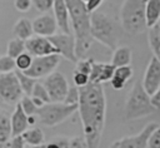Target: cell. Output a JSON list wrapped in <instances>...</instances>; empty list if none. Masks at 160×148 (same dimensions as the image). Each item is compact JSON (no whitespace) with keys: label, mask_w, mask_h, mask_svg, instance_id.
<instances>
[{"label":"cell","mask_w":160,"mask_h":148,"mask_svg":"<svg viewBox=\"0 0 160 148\" xmlns=\"http://www.w3.org/2000/svg\"><path fill=\"white\" fill-rule=\"evenodd\" d=\"M8 148H25V140L22 135H15L11 137V139L8 142Z\"/></svg>","instance_id":"obj_37"},{"label":"cell","mask_w":160,"mask_h":148,"mask_svg":"<svg viewBox=\"0 0 160 148\" xmlns=\"http://www.w3.org/2000/svg\"><path fill=\"white\" fill-rule=\"evenodd\" d=\"M16 75H18V78H19V82H20V85H21V88H22V90H24V94L31 95L32 89H34V87H35L38 79H35V78H32V77L25 74V73L21 71V70H16Z\"/></svg>","instance_id":"obj_24"},{"label":"cell","mask_w":160,"mask_h":148,"mask_svg":"<svg viewBox=\"0 0 160 148\" xmlns=\"http://www.w3.org/2000/svg\"><path fill=\"white\" fill-rule=\"evenodd\" d=\"M82 1H85V3H86V1H88V0H82Z\"/></svg>","instance_id":"obj_44"},{"label":"cell","mask_w":160,"mask_h":148,"mask_svg":"<svg viewBox=\"0 0 160 148\" xmlns=\"http://www.w3.org/2000/svg\"><path fill=\"white\" fill-rule=\"evenodd\" d=\"M15 68H16V63L12 56H10L8 54L0 56V73L14 71Z\"/></svg>","instance_id":"obj_29"},{"label":"cell","mask_w":160,"mask_h":148,"mask_svg":"<svg viewBox=\"0 0 160 148\" xmlns=\"http://www.w3.org/2000/svg\"><path fill=\"white\" fill-rule=\"evenodd\" d=\"M72 78H74V84H75L76 87H79V88L85 87L88 83H90L89 75H88V74H84V73H81V71H76V70H75Z\"/></svg>","instance_id":"obj_35"},{"label":"cell","mask_w":160,"mask_h":148,"mask_svg":"<svg viewBox=\"0 0 160 148\" xmlns=\"http://www.w3.org/2000/svg\"><path fill=\"white\" fill-rule=\"evenodd\" d=\"M65 3L69 11V19L74 30L75 54L78 59H84L94 41L90 29L91 13L88 10L86 4L82 0H65Z\"/></svg>","instance_id":"obj_2"},{"label":"cell","mask_w":160,"mask_h":148,"mask_svg":"<svg viewBox=\"0 0 160 148\" xmlns=\"http://www.w3.org/2000/svg\"><path fill=\"white\" fill-rule=\"evenodd\" d=\"M146 3L148 0H124L120 9V21L125 33L138 35L148 29Z\"/></svg>","instance_id":"obj_3"},{"label":"cell","mask_w":160,"mask_h":148,"mask_svg":"<svg viewBox=\"0 0 160 148\" xmlns=\"http://www.w3.org/2000/svg\"><path fill=\"white\" fill-rule=\"evenodd\" d=\"M146 23L148 28H151L160 21V0H148L146 3Z\"/></svg>","instance_id":"obj_22"},{"label":"cell","mask_w":160,"mask_h":148,"mask_svg":"<svg viewBox=\"0 0 160 148\" xmlns=\"http://www.w3.org/2000/svg\"><path fill=\"white\" fill-rule=\"evenodd\" d=\"M148 39H149V45L151 48V51H152L154 56H156L160 60V36H159V34L156 31L155 25L149 28Z\"/></svg>","instance_id":"obj_26"},{"label":"cell","mask_w":160,"mask_h":148,"mask_svg":"<svg viewBox=\"0 0 160 148\" xmlns=\"http://www.w3.org/2000/svg\"><path fill=\"white\" fill-rule=\"evenodd\" d=\"M49 39L52 41V44L56 46L59 54L64 56L66 60L71 63L78 61V56L75 54V38L71 34H54L49 36Z\"/></svg>","instance_id":"obj_10"},{"label":"cell","mask_w":160,"mask_h":148,"mask_svg":"<svg viewBox=\"0 0 160 148\" xmlns=\"http://www.w3.org/2000/svg\"><path fill=\"white\" fill-rule=\"evenodd\" d=\"M109 148H125V145H124L122 139H119V140L112 142V143L110 144V147H109Z\"/></svg>","instance_id":"obj_41"},{"label":"cell","mask_w":160,"mask_h":148,"mask_svg":"<svg viewBox=\"0 0 160 148\" xmlns=\"http://www.w3.org/2000/svg\"><path fill=\"white\" fill-rule=\"evenodd\" d=\"M80 89L79 114L89 148H99L106 113V99L100 83H88Z\"/></svg>","instance_id":"obj_1"},{"label":"cell","mask_w":160,"mask_h":148,"mask_svg":"<svg viewBox=\"0 0 160 148\" xmlns=\"http://www.w3.org/2000/svg\"><path fill=\"white\" fill-rule=\"evenodd\" d=\"M90 29L94 40H98L106 48L115 50L118 48V33L114 21L104 13L94 11L90 16Z\"/></svg>","instance_id":"obj_5"},{"label":"cell","mask_w":160,"mask_h":148,"mask_svg":"<svg viewBox=\"0 0 160 148\" xmlns=\"http://www.w3.org/2000/svg\"><path fill=\"white\" fill-rule=\"evenodd\" d=\"M12 34L15 35V38L22 39V40H28L34 35V28H32V21H30L26 18H20L14 28H12Z\"/></svg>","instance_id":"obj_19"},{"label":"cell","mask_w":160,"mask_h":148,"mask_svg":"<svg viewBox=\"0 0 160 148\" xmlns=\"http://www.w3.org/2000/svg\"><path fill=\"white\" fill-rule=\"evenodd\" d=\"M134 71L130 65H125V66H118L115 69V73L110 80L111 85L114 89H122L126 83L130 80V78L132 77Z\"/></svg>","instance_id":"obj_18"},{"label":"cell","mask_w":160,"mask_h":148,"mask_svg":"<svg viewBox=\"0 0 160 148\" xmlns=\"http://www.w3.org/2000/svg\"><path fill=\"white\" fill-rule=\"evenodd\" d=\"M22 138L25 140L26 144L29 145H40L44 143V133L40 128H31V129H26L22 134Z\"/></svg>","instance_id":"obj_23"},{"label":"cell","mask_w":160,"mask_h":148,"mask_svg":"<svg viewBox=\"0 0 160 148\" xmlns=\"http://www.w3.org/2000/svg\"><path fill=\"white\" fill-rule=\"evenodd\" d=\"M50 95L51 102H64L65 97L69 92V84L64 74L60 71H52L48 77H45V80L42 83Z\"/></svg>","instance_id":"obj_9"},{"label":"cell","mask_w":160,"mask_h":148,"mask_svg":"<svg viewBox=\"0 0 160 148\" xmlns=\"http://www.w3.org/2000/svg\"><path fill=\"white\" fill-rule=\"evenodd\" d=\"M124 118L125 120L139 119L142 117H148L155 112V107L151 104L150 95L142 87V83H135L132 89L130 90L125 109H124Z\"/></svg>","instance_id":"obj_4"},{"label":"cell","mask_w":160,"mask_h":148,"mask_svg":"<svg viewBox=\"0 0 160 148\" xmlns=\"http://www.w3.org/2000/svg\"><path fill=\"white\" fill-rule=\"evenodd\" d=\"M11 137V115L0 108V144H6Z\"/></svg>","instance_id":"obj_20"},{"label":"cell","mask_w":160,"mask_h":148,"mask_svg":"<svg viewBox=\"0 0 160 148\" xmlns=\"http://www.w3.org/2000/svg\"><path fill=\"white\" fill-rule=\"evenodd\" d=\"M79 99H80V89H79V87L74 85V87L69 88V92H68L64 102L68 104H78Z\"/></svg>","instance_id":"obj_31"},{"label":"cell","mask_w":160,"mask_h":148,"mask_svg":"<svg viewBox=\"0 0 160 148\" xmlns=\"http://www.w3.org/2000/svg\"><path fill=\"white\" fill-rule=\"evenodd\" d=\"M79 108V104H68L65 102H50L38 108L35 114L38 120L44 127H54L62 123L72 115Z\"/></svg>","instance_id":"obj_6"},{"label":"cell","mask_w":160,"mask_h":148,"mask_svg":"<svg viewBox=\"0 0 160 148\" xmlns=\"http://www.w3.org/2000/svg\"><path fill=\"white\" fill-rule=\"evenodd\" d=\"M19 103H20L21 108L24 109V112H25L28 115L35 114V112H36L38 107L35 105V103H34V100H32V98H31L30 95L24 94V95H22V98L20 99V102H19Z\"/></svg>","instance_id":"obj_30"},{"label":"cell","mask_w":160,"mask_h":148,"mask_svg":"<svg viewBox=\"0 0 160 148\" xmlns=\"http://www.w3.org/2000/svg\"><path fill=\"white\" fill-rule=\"evenodd\" d=\"M26 50V46H25V40L22 39H19V38H15L12 40L9 41L8 44V49H6V54L12 56L14 59H16L20 54H22L24 51Z\"/></svg>","instance_id":"obj_25"},{"label":"cell","mask_w":160,"mask_h":148,"mask_svg":"<svg viewBox=\"0 0 160 148\" xmlns=\"http://www.w3.org/2000/svg\"><path fill=\"white\" fill-rule=\"evenodd\" d=\"M28 122H29V125H34V124L38 122V115H36V114L28 115Z\"/></svg>","instance_id":"obj_42"},{"label":"cell","mask_w":160,"mask_h":148,"mask_svg":"<svg viewBox=\"0 0 160 148\" xmlns=\"http://www.w3.org/2000/svg\"><path fill=\"white\" fill-rule=\"evenodd\" d=\"M159 127L158 123H149L148 125H145L140 133H138L136 135H131V137H125L121 138L124 142L125 148H148V140L150 134L152 133L154 129H156Z\"/></svg>","instance_id":"obj_14"},{"label":"cell","mask_w":160,"mask_h":148,"mask_svg":"<svg viewBox=\"0 0 160 148\" xmlns=\"http://www.w3.org/2000/svg\"><path fill=\"white\" fill-rule=\"evenodd\" d=\"M32 28H34L35 35H41V36L49 38V36L56 34V30L59 26H58V21L55 19V16L49 15V14H42L34 19Z\"/></svg>","instance_id":"obj_13"},{"label":"cell","mask_w":160,"mask_h":148,"mask_svg":"<svg viewBox=\"0 0 160 148\" xmlns=\"http://www.w3.org/2000/svg\"><path fill=\"white\" fill-rule=\"evenodd\" d=\"M159 24H160V21H159Z\"/></svg>","instance_id":"obj_45"},{"label":"cell","mask_w":160,"mask_h":148,"mask_svg":"<svg viewBox=\"0 0 160 148\" xmlns=\"http://www.w3.org/2000/svg\"><path fill=\"white\" fill-rule=\"evenodd\" d=\"M69 148H89L85 137H72L69 139Z\"/></svg>","instance_id":"obj_36"},{"label":"cell","mask_w":160,"mask_h":148,"mask_svg":"<svg viewBox=\"0 0 160 148\" xmlns=\"http://www.w3.org/2000/svg\"><path fill=\"white\" fill-rule=\"evenodd\" d=\"M60 56H61L60 54L34 56L31 65L24 73L30 75V77H32V78H35V79L45 78L49 74H51L52 71H55V69L58 68V65L60 63Z\"/></svg>","instance_id":"obj_8"},{"label":"cell","mask_w":160,"mask_h":148,"mask_svg":"<svg viewBox=\"0 0 160 148\" xmlns=\"http://www.w3.org/2000/svg\"><path fill=\"white\" fill-rule=\"evenodd\" d=\"M32 55L28 51H24L22 54H20L16 59H15V63H16V69L18 70H21V71H25L26 69H29V66L31 65L32 63Z\"/></svg>","instance_id":"obj_27"},{"label":"cell","mask_w":160,"mask_h":148,"mask_svg":"<svg viewBox=\"0 0 160 148\" xmlns=\"http://www.w3.org/2000/svg\"><path fill=\"white\" fill-rule=\"evenodd\" d=\"M52 10H54V16L58 21V26L61 30V33L71 34L69 11H68V6H66L65 0H54Z\"/></svg>","instance_id":"obj_16"},{"label":"cell","mask_w":160,"mask_h":148,"mask_svg":"<svg viewBox=\"0 0 160 148\" xmlns=\"http://www.w3.org/2000/svg\"><path fill=\"white\" fill-rule=\"evenodd\" d=\"M92 63H94L92 59H80V60H78L76 61V71H81L84 74L90 75L91 68H92Z\"/></svg>","instance_id":"obj_32"},{"label":"cell","mask_w":160,"mask_h":148,"mask_svg":"<svg viewBox=\"0 0 160 148\" xmlns=\"http://www.w3.org/2000/svg\"><path fill=\"white\" fill-rule=\"evenodd\" d=\"M31 5H32L31 0H15V3H14L15 9H16L18 11H20V13L28 11V10L31 8Z\"/></svg>","instance_id":"obj_38"},{"label":"cell","mask_w":160,"mask_h":148,"mask_svg":"<svg viewBox=\"0 0 160 148\" xmlns=\"http://www.w3.org/2000/svg\"><path fill=\"white\" fill-rule=\"evenodd\" d=\"M25 148H46V145H44V144H40V145H29L28 144V147H25Z\"/></svg>","instance_id":"obj_43"},{"label":"cell","mask_w":160,"mask_h":148,"mask_svg":"<svg viewBox=\"0 0 160 148\" xmlns=\"http://www.w3.org/2000/svg\"><path fill=\"white\" fill-rule=\"evenodd\" d=\"M101 3H102V0H88L85 4H86L88 10L90 13H94V11L98 10V8L101 5Z\"/></svg>","instance_id":"obj_39"},{"label":"cell","mask_w":160,"mask_h":148,"mask_svg":"<svg viewBox=\"0 0 160 148\" xmlns=\"http://www.w3.org/2000/svg\"><path fill=\"white\" fill-rule=\"evenodd\" d=\"M26 51L30 53L32 56H44L50 54H59L56 46L48 36L41 35H32L30 39L25 41Z\"/></svg>","instance_id":"obj_11"},{"label":"cell","mask_w":160,"mask_h":148,"mask_svg":"<svg viewBox=\"0 0 160 148\" xmlns=\"http://www.w3.org/2000/svg\"><path fill=\"white\" fill-rule=\"evenodd\" d=\"M142 87L149 95L154 94L160 87V60L152 56L146 66L142 78Z\"/></svg>","instance_id":"obj_12"},{"label":"cell","mask_w":160,"mask_h":148,"mask_svg":"<svg viewBox=\"0 0 160 148\" xmlns=\"http://www.w3.org/2000/svg\"><path fill=\"white\" fill-rule=\"evenodd\" d=\"M150 100H151V104L155 107V109L160 110V87L154 94L150 95Z\"/></svg>","instance_id":"obj_40"},{"label":"cell","mask_w":160,"mask_h":148,"mask_svg":"<svg viewBox=\"0 0 160 148\" xmlns=\"http://www.w3.org/2000/svg\"><path fill=\"white\" fill-rule=\"evenodd\" d=\"M148 148H160V125L150 134L148 140Z\"/></svg>","instance_id":"obj_34"},{"label":"cell","mask_w":160,"mask_h":148,"mask_svg":"<svg viewBox=\"0 0 160 148\" xmlns=\"http://www.w3.org/2000/svg\"><path fill=\"white\" fill-rule=\"evenodd\" d=\"M31 3L35 6V9L39 10L40 13H48L49 10L52 9L54 5V0H31Z\"/></svg>","instance_id":"obj_33"},{"label":"cell","mask_w":160,"mask_h":148,"mask_svg":"<svg viewBox=\"0 0 160 148\" xmlns=\"http://www.w3.org/2000/svg\"><path fill=\"white\" fill-rule=\"evenodd\" d=\"M130 63H131V49L129 46H119L114 50L111 64L115 68L130 65Z\"/></svg>","instance_id":"obj_21"},{"label":"cell","mask_w":160,"mask_h":148,"mask_svg":"<svg viewBox=\"0 0 160 148\" xmlns=\"http://www.w3.org/2000/svg\"><path fill=\"white\" fill-rule=\"evenodd\" d=\"M115 66L110 63H98L94 61L92 63V68H91V73H90V82L91 83H105V82H110L114 73H115Z\"/></svg>","instance_id":"obj_15"},{"label":"cell","mask_w":160,"mask_h":148,"mask_svg":"<svg viewBox=\"0 0 160 148\" xmlns=\"http://www.w3.org/2000/svg\"><path fill=\"white\" fill-rule=\"evenodd\" d=\"M29 127L28 122V114L24 112L21 108L20 103L15 105V110L11 114V130H12V137L22 134Z\"/></svg>","instance_id":"obj_17"},{"label":"cell","mask_w":160,"mask_h":148,"mask_svg":"<svg viewBox=\"0 0 160 148\" xmlns=\"http://www.w3.org/2000/svg\"><path fill=\"white\" fill-rule=\"evenodd\" d=\"M31 97L38 98V99L42 100L44 103H50V102H51L50 95H49V93H48L45 85L41 84V83H39V82H36V84H35V87H34V89H32Z\"/></svg>","instance_id":"obj_28"},{"label":"cell","mask_w":160,"mask_h":148,"mask_svg":"<svg viewBox=\"0 0 160 148\" xmlns=\"http://www.w3.org/2000/svg\"><path fill=\"white\" fill-rule=\"evenodd\" d=\"M24 95L16 71L0 73V99L10 105H16Z\"/></svg>","instance_id":"obj_7"}]
</instances>
